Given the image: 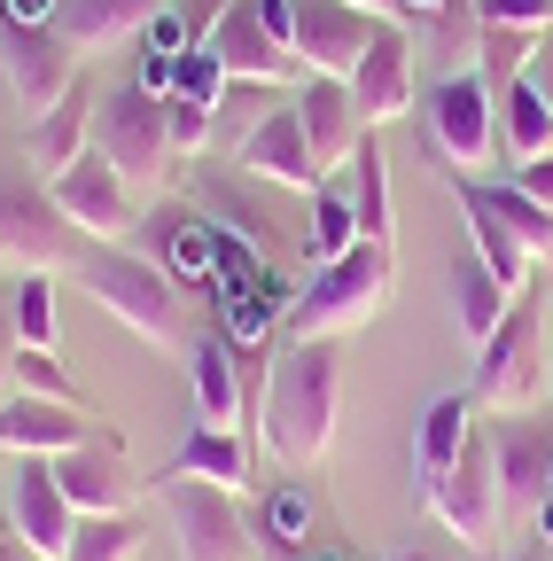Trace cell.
<instances>
[{
  "label": "cell",
  "mask_w": 553,
  "mask_h": 561,
  "mask_svg": "<svg viewBox=\"0 0 553 561\" xmlns=\"http://www.w3.org/2000/svg\"><path fill=\"white\" fill-rule=\"evenodd\" d=\"M94 149L125 172V187L133 195H157L172 172H180V157H172V117H164V94L157 87H102V110H94Z\"/></svg>",
  "instance_id": "6"
},
{
  "label": "cell",
  "mask_w": 553,
  "mask_h": 561,
  "mask_svg": "<svg viewBox=\"0 0 553 561\" xmlns=\"http://www.w3.org/2000/svg\"><path fill=\"white\" fill-rule=\"evenodd\" d=\"M47 468H55L62 500H71L79 515H133V476H125L117 437H87V445H71V453H55Z\"/></svg>",
  "instance_id": "16"
},
{
  "label": "cell",
  "mask_w": 553,
  "mask_h": 561,
  "mask_svg": "<svg viewBox=\"0 0 553 561\" xmlns=\"http://www.w3.org/2000/svg\"><path fill=\"white\" fill-rule=\"evenodd\" d=\"M164 9H172V0H62L55 32L71 39L79 55H94V47H117V39L141 32V24H157Z\"/></svg>",
  "instance_id": "23"
},
{
  "label": "cell",
  "mask_w": 553,
  "mask_h": 561,
  "mask_svg": "<svg viewBox=\"0 0 553 561\" xmlns=\"http://www.w3.org/2000/svg\"><path fill=\"white\" fill-rule=\"evenodd\" d=\"M16 335L24 351H55V273H16Z\"/></svg>",
  "instance_id": "32"
},
{
  "label": "cell",
  "mask_w": 553,
  "mask_h": 561,
  "mask_svg": "<svg viewBox=\"0 0 553 561\" xmlns=\"http://www.w3.org/2000/svg\"><path fill=\"white\" fill-rule=\"evenodd\" d=\"M71 273L87 280V297H94V305H110L133 335H149V343H187V305H180V280H172L157 257L125 250V242H87Z\"/></svg>",
  "instance_id": "2"
},
{
  "label": "cell",
  "mask_w": 553,
  "mask_h": 561,
  "mask_svg": "<svg viewBox=\"0 0 553 561\" xmlns=\"http://www.w3.org/2000/svg\"><path fill=\"white\" fill-rule=\"evenodd\" d=\"M62 0H0V16H16V24H55Z\"/></svg>",
  "instance_id": "40"
},
{
  "label": "cell",
  "mask_w": 553,
  "mask_h": 561,
  "mask_svg": "<svg viewBox=\"0 0 553 561\" xmlns=\"http://www.w3.org/2000/svg\"><path fill=\"white\" fill-rule=\"evenodd\" d=\"M352 9H367V16H413V24H429V16H445V0H352Z\"/></svg>",
  "instance_id": "38"
},
{
  "label": "cell",
  "mask_w": 553,
  "mask_h": 561,
  "mask_svg": "<svg viewBox=\"0 0 553 561\" xmlns=\"http://www.w3.org/2000/svg\"><path fill=\"white\" fill-rule=\"evenodd\" d=\"M0 561H39V553H32V546H24L16 530H0Z\"/></svg>",
  "instance_id": "42"
},
{
  "label": "cell",
  "mask_w": 553,
  "mask_h": 561,
  "mask_svg": "<svg viewBox=\"0 0 553 561\" xmlns=\"http://www.w3.org/2000/svg\"><path fill=\"white\" fill-rule=\"evenodd\" d=\"M475 24L483 32H545L553 24V0H475Z\"/></svg>",
  "instance_id": "34"
},
{
  "label": "cell",
  "mask_w": 553,
  "mask_h": 561,
  "mask_svg": "<svg viewBox=\"0 0 553 561\" xmlns=\"http://www.w3.org/2000/svg\"><path fill=\"white\" fill-rule=\"evenodd\" d=\"M304 530H312V507L297 500V491L265 500V538H281V553H304Z\"/></svg>",
  "instance_id": "36"
},
{
  "label": "cell",
  "mask_w": 553,
  "mask_h": 561,
  "mask_svg": "<svg viewBox=\"0 0 553 561\" xmlns=\"http://www.w3.org/2000/svg\"><path fill=\"white\" fill-rule=\"evenodd\" d=\"M398 561H429V553H398Z\"/></svg>",
  "instance_id": "45"
},
{
  "label": "cell",
  "mask_w": 553,
  "mask_h": 561,
  "mask_svg": "<svg viewBox=\"0 0 553 561\" xmlns=\"http://www.w3.org/2000/svg\"><path fill=\"white\" fill-rule=\"evenodd\" d=\"M203 47H211L219 70H227V79H242V87H281L289 70H297V47L257 16V0H227V16L211 24V39H203Z\"/></svg>",
  "instance_id": "14"
},
{
  "label": "cell",
  "mask_w": 553,
  "mask_h": 561,
  "mask_svg": "<svg viewBox=\"0 0 553 561\" xmlns=\"http://www.w3.org/2000/svg\"><path fill=\"white\" fill-rule=\"evenodd\" d=\"M157 500L172 515V538H180V561H250V523L234 507L227 483H203V476H157Z\"/></svg>",
  "instance_id": "7"
},
{
  "label": "cell",
  "mask_w": 553,
  "mask_h": 561,
  "mask_svg": "<svg viewBox=\"0 0 553 561\" xmlns=\"http://www.w3.org/2000/svg\"><path fill=\"white\" fill-rule=\"evenodd\" d=\"M460 210H468V250L499 273V289H522V280L538 273V257H530V250H522V242L499 227V210H483L475 195H460Z\"/></svg>",
  "instance_id": "29"
},
{
  "label": "cell",
  "mask_w": 553,
  "mask_h": 561,
  "mask_svg": "<svg viewBox=\"0 0 553 561\" xmlns=\"http://www.w3.org/2000/svg\"><path fill=\"white\" fill-rule=\"evenodd\" d=\"M492 460H499V507L522 523L545 500V460H553V430H538L530 413H499L492 430Z\"/></svg>",
  "instance_id": "17"
},
{
  "label": "cell",
  "mask_w": 553,
  "mask_h": 561,
  "mask_svg": "<svg viewBox=\"0 0 553 561\" xmlns=\"http://www.w3.org/2000/svg\"><path fill=\"white\" fill-rule=\"evenodd\" d=\"M0 280H9V257H0Z\"/></svg>",
  "instance_id": "46"
},
{
  "label": "cell",
  "mask_w": 553,
  "mask_h": 561,
  "mask_svg": "<svg viewBox=\"0 0 553 561\" xmlns=\"http://www.w3.org/2000/svg\"><path fill=\"white\" fill-rule=\"evenodd\" d=\"M452 187H460V180H452ZM460 195H475L483 210H499V227H507V234H515V242H522L530 257H553V210H545V203H530V195H522L515 180H499V187L468 180Z\"/></svg>",
  "instance_id": "27"
},
{
  "label": "cell",
  "mask_w": 553,
  "mask_h": 561,
  "mask_svg": "<svg viewBox=\"0 0 553 561\" xmlns=\"http://www.w3.org/2000/svg\"><path fill=\"white\" fill-rule=\"evenodd\" d=\"M530 79H538V94L553 102V24L538 32V62H530Z\"/></svg>",
  "instance_id": "41"
},
{
  "label": "cell",
  "mask_w": 553,
  "mask_h": 561,
  "mask_svg": "<svg viewBox=\"0 0 553 561\" xmlns=\"http://www.w3.org/2000/svg\"><path fill=\"white\" fill-rule=\"evenodd\" d=\"M335 421H343V343L335 335L289 343L265 390V445L289 468H320L335 445Z\"/></svg>",
  "instance_id": "1"
},
{
  "label": "cell",
  "mask_w": 553,
  "mask_h": 561,
  "mask_svg": "<svg viewBox=\"0 0 553 561\" xmlns=\"http://www.w3.org/2000/svg\"><path fill=\"white\" fill-rule=\"evenodd\" d=\"M164 476H203V483H250V437L242 430H187V445H180V460L164 468Z\"/></svg>",
  "instance_id": "26"
},
{
  "label": "cell",
  "mask_w": 553,
  "mask_h": 561,
  "mask_svg": "<svg viewBox=\"0 0 553 561\" xmlns=\"http://www.w3.org/2000/svg\"><path fill=\"white\" fill-rule=\"evenodd\" d=\"M352 210H359V234L367 242H390V157H382V133L375 125L352 149Z\"/></svg>",
  "instance_id": "28"
},
{
  "label": "cell",
  "mask_w": 553,
  "mask_h": 561,
  "mask_svg": "<svg viewBox=\"0 0 553 561\" xmlns=\"http://www.w3.org/2000/svg\"><path fill=\"white\" fill-rule=\"evenodd\" d=\"M297 117H304V140H312V157L335 172V164H352V149L367 140V117H359V94L352 79H312L297 87Z\"/></svg>",
  "instance_id": "18"
},
{
  "label": "cell",
  "mask_w": 553,
  "mask_h": 561,
  "mask_svg": "<svg viewBox=\"0 0 553 561\" xmlns=\"http://www.w3.org/2000/svg\"><path fill=\"white\" fill-rule=\"evenodd\" d=\"M545 553H553V546H545Z\"/></svg>",
  "instance_id": "47"
},
{
  "label": "cell",
  "mask_w": 553,
  "mask_h": 561,
  "mask_svg": "<svg viewBox=\"0 0 553 561\" xmlns=\"http://www.w3.org/2000/svg\"><path fill=\"white\" fill-rule=\"evenodd\" d=\"M382 24L390 16H367L352 0H289V47H297L304 70H320V79H352Z\"/></svg>",
  "instance_id": "12"
},
{
  "label": "cell",
  "mask_w": 553,
  "mask_h": 561,
  "mask_svg": "<svg viewBox=\"0 0 553 561\" xmlns=\"http://www.w3.org/2000/svg\"><path fill=\"white\" fill-rule=\"evenodd\" d=\"M545 382V273H530L507 320L475 343V375H468V398L475 405H499V413H522Z\"/></svg>",
  "instance_id": "3"
},
{
  "label": "cell",
  "mask_w": 553,
  "mask_h": 561,
  "mask_svg": "<svg viewBox=\"0 0 553 561\" xmlns=\"http://www.w3.org/2000/svg\"><path fill=\"white\" fill-rule=\"evenodd\" d=\"M71 445H87V405H55V398H24V390L0 398V453H9V460L16 453L55 460Z\"/></svg>",
  "instance_id": "19"
},
{
  "label": "cell",
  "mask_w": 553,
  "mask_h": 561,
  "mask_svg": "<svg viewBox=\"0 0 553 561\" xmlns=\"http://www.w3.org/2000/svg\"><path fill=\"white\" fill-rule=\"evenodd\" d=\"M187 375H195V421H203V430H242V421H250L227 335H187Z\"/></svg>",
  "instance_id": "22"
},
{
  "label": "cell",
  "mask_w": 553,
  "mask_h": 561,
  "mask_svg": "<svg viewBox=\"0 0 553 561\" xmlns=\"http://www.w3.org/2000/svg\"><path fill=\"white\" fill-rule=\"evenodd\" d=\"M507 305H515V289H499V273L483 265L475 250H460V257H452V312H460V335L483 343V335L507 320Z\"/></svg>",
  "instance_id": "25"
},
{
  "label": "cell",
  "mask_w": 553,
  "mask_h": 561,
  "mask_svg": "<svg viewBox=\"0 0 553 561\" xmlns=\"http://www.w3.org/2000/svg\"><path fill=\"white\" fill-rule=\"evenodd\" d=\"M9 530L39 553V561H62L71 553V530H79V507L62 500V483L39 453H16L9 460Z\"/></svg>",
  "instance_id": "13"
},
{
  "label": "cell",
  "mask_w": 553,
  "mask_h": 561,
  "mask_svg": "<svg viewBox=\"0 0 553 561\" xmlns=\"http://www.w3.org/2000/svg\"><path fill=\"white\" fill-rule=\"evenodd\" d=\"M352 242H367V234H359L352 195H343V187H320V195H312V257L327 265V257H343Z\"/></svg>",
  "instance_id": "31"
},
{
  "label": "cell",
  "mask_w": 553,
  "mask_h": 561,
  "mask_svg": "<svg viewBox=\"0 0 553 561\" xmlns=\"http://www.w3.org/2000/svg\"><path fill=\"white\" fill-rule=\"evenodd\" d=\"M55 203H62V219H71L87 242H125L133 227H141V210H133V187H125V172L87 140V157H71L55 180Z\"/></svg>",
  "instance_id": "10"
},
{
  "label": "cell",
  "mask_w": 553,
  "mask_h": 561,
  "mask_svg": "<svg viewBox=\"0 0 553 561\" xmlns=\"http://www.w3.org/2000/svg\"><path fill=\"white\" fill-rule=\"evenodd\" d=\"M429 507H437V523L445 530H460V546H475V553H492V538H499V460H492V437L483 430H468V445H460V460H452V476L429 491Z\"/></svg>",
  "instance_id": "11"
},
{
  "label": "cell",
  "mask_w": 553,
  "mask_h": 561,
  "mask_svg": "<svg viewBox=\"0 0 553 561\" xmlns=\"http://www.w3.org/2000/svg\"><path fill=\"white\" fill-rule=\"evenodd\" d=\"M515 561H553V553H515Z\"/></svg>",
  "instance_id": "43"
},
{
  "label": "cell",
  "mask_w": 553,
  "mask_h": 561,
  "mask_svg": "<svg viewBox=\"0 0 553 561\" xmlns=\"http://www.w3.org/2000/svg\"><path fill=\"white\" fill-rule=\"evenodd\" d=\"M0 79H9L24 125L47 117L62 94L79 87V47L62 39L55 24H16V16H0Z\"/></svg>",
  "instance_id": "8"
},
{
  "label": "cell",
  "mask_w": 553,
  "mask_h": 561,
  "mask_svg": "<svg viewBox=\"0 0 553 561\" xmlns=\"http://www.w3.org/2000/svg\"><path fill=\"white\" fill-rule=\"evenodd\" d=\"M133 553H141V523L133 515H79L62 561H133Z\"/></svg>",
  "instance_id": "30"
},
{
  "label": "cell",
  "mask_w": 553,
  "mask_h": 561,
  "mask_svg": "<svg viewBox=\"0 0 553 561\" xmlns=\"http://www.w3.org/2000/svg\"><path fill=\"white\" fill-rule=\"evenodd\" d=\"M390 273H398V250H390V242H352L343 257H327V265L304 280V297L289 305V343L367 328L375 305L390 297Z\"/></svg>",
  "instance_id": "4"
},
{
  "label": "cell",
  "mask_w": 553,
  "mask_h": 561,
  "mask_svg": "<svg viewBox=\"0 0 553 561\" xmlns=\"http://www.w3.org/2000/svg\"><path fill=\"white\" fill-rule=\"evenodd\" d=\"M242 172L250 180H273V187H304V195H320L327 187V164L312 157V140H304V117H297V102L289 110H265L250 133H242Z\"/></svg>",
  "instance_id": "15"
},
{
  "label": "cell",
  "mask_w": 553,
  "mask_h": 561,
  "mask_svg": "<svg viewBox=\"0 0 553 561\" xmlns=\"http://www.w3.org/2000/svg\"><path fill=\"white\" fill-rule=\"evenodd\" d=\"M515 187H522L530 203H545V210H553V149H545V157H530V164H515Z\"/></svg>",
  "instance_id": "39"
},
{
  "label": "cell",
  "mask_w": 553,
  "mask_h": 561,
  "mask_svg": "<svg viewBox=\"0 0 553 561\" xmlns=\"http://www.w3.org/2000/svg\"><path fill=\"white\" fill-rule=\"evenodd\" d=\"M352 94H359V117H367V125L405 117V102H413V39H405L398 24H382V32H375V47L359 55Z\"/></svg>",
  "instance_id": "21"
},
{
  "label": "cell",
  "mask_w": 553,
  "mask_h": 561,
  "mask_svg": "<svg viewBox=\"0 0 553 561\" xmlns=\"http://www.w3.org/2000/svg\"><path fill=\"white\" fill-rule=\"evenodd\" d=\"M211 110L219 102H195V94H164V117H172V157H195L211 140Z\"/></svg>",
  "instance_id": "35"
},
{
  "label": "cell",
  "mask_w": 553,
  "mask_h": 561,
  "mask_svg": "<svg viewBox=\"0 0 553 561\" xmlns=\"http://www.w3.org/2000/svg\"><path fill=\"white\" fill-rule=\"evenodd\" d=\"M429 140H437V157H460L468 172L475 164H492L499 149V102H492V79L483 70H445V79L429 87Z\"/></svg>",
  "instance_id": "9"
},
{
  "label": "cell",
  "mask_w": 553,
  "mask_h": 561,
  "mask_svg": "<svg viewBox=\"0 0 553 561\" xmlns=\"http://www.w3.org/2000/svg\"><path fill=\"white\" fill-rule=\"evenodd\" d=\"M87 234L62 219L55 187L32 172V164H0V257L9 273H62L79 265Z\"/></svg>",
  "instance_id": "5"
},
{
  "label": "cell",
  "mask_w": 553,
  "mask_h": 561,
  "mask_svg": "<svg viewBox=\"0 0 553 561\" xmlns=\"http://www.w3.org/2000/svg\"><path fill=\"white\" fill-rule=\"evenodd\" d=\"M94 110H102V87H71V94H62L47 117H32L24 125V164L39 172V180H55L62 164H71V157H87V140H94Z\"/></svg>",
  "instance_id": "20"
},
{
  "label": "cell",
  "mask_w": 553,
  "mask_h": 561,
  "mask_svg": "<svg viewBox=\"0 0 553 561\" xmlns=\"http://www.w3.org/2000/svg\"><path fill=\"white\" fill-rule=\"evenodd\" d=\"M9 390H24V398H55V405H87V390H79L71 375H62V359H55V351H16Z\"/></svg>",
  "instance_id": "33"
},
{
  "label": "cell",
  "mask_w": 553,
  "mask_h": 561,
  "mask_svg": "<svg viewBox=\"0 0 553 561\" xmlns=\"http://www.w3.org/2000/svg\"><path fill=\"white\" fill-rule=\"evenodd\" d=\"M468 430H475V398L468 390H445V398H429V413H422V437H413V476H422V500L452 476V460H460V445H468Z\"/></svg>",
  "instance_id": "24"
},
{
  "label": "cell",
  "mask_w": 553,
  "mask_h": 561,
  "mask_svg": "<svg viewBox=\"0 0 553 561\" xmlns=\"http://www.w3.org/2000/svg\"><path fill=\"white\" fill-rule=\"evenodd\" d=\"M16 351H24V335H16V273H9V280H0V390H9Z\"/></svg>",
  "instance_id": "37"
},
{
  "label": "cell",
  "mask_w": 553,
  "mask_h": 561,
  "mask_svg": "<svg viewBox=\"0 0 553 561\" xmlns=\"http://www.w3.org/2000/svg\"><path fill=\"white\" fill-rule=\"evenodd\" d=\"M0 483H9V453H0Z\"/></svg>",
  "instance_id": "44"
}]
</instances>
